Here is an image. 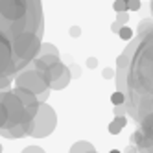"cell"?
<instances>
[{
  "label": "cell",
  "instance_id": "cell-1",
  "mask_svg": "<svg viewBox=\"0 0 153 153\" xmlns=\"http://www.w3.org/2000/svg\"><path fill=\"white\" fill-rule=\"evenodd\" d=\"M41 0H0V76L24 70L42 39Z\"/></svg>",
  "mask_w": 153,
  "mask_h": 153
},
{
  "label": "cell",
  "instance_id": "cell-2",
  "mask_svg": "<svg viewBox=\"0 0 153 153\" xmlns=\"http://www.w3.org/2000/svg\"><path fill=\"white\" fill-rule=\"evenodd\" d=\"M56 124H57V118H56L53 109L46 102L39 103L35 116L31 118L26 126V135L35 137V138H45L56 129Z\"/></svg>",
  "mask_w": 153,
  "mask_h": 153
},
{
  "label": "cell",
  "instance_id": "cell-3",
  "mask_svg": "<svg viewBox=\"0 0 153 153\" xmlns=\"http://www.w3.org/2000/svg\"><path fill=\"white\" fill-rule=\"evenodd\" d=\"M15 85L20 87V89H26L30 92H33L35 96L48 89V81L45 78V72H39L35 68L33 70H20V74L15 79Z\"/></svg>",
  "mask_w": 153,
  "mask_h": 153
},
{
  "label": "cell",
  "instance_id": "cell-4",
  "mask_svg": "<svg viewBox=\"0 0 153 153\" xmlns=\"http://www.w3.org/2000/svg\"><path fill=\"white\" fill-rule=\"evenodd\" d=\"M0 102H2L6 113H7L6 129H9V127H13L15 124L20 122V118L24 114V105L20 103V100L13 94V91H0Z\"/></svg>",
  "mask_w": 153,
  "mask_h": 153
},
{
  "label": "cell",
  "instance_id": "cell-5",
  "mask_svg": "<svg viewBox=\"0 0 153 153\" xmlns=\"http://www.w3.org/2000/svg\"><path fill=\"white\" fill-rule=\"evenodd\" d=\"M45 78L48 81V89H56V91H63L70 81V72L68 67H65L61 61L52 63L50 67H46L45 70Z\"/></svg>",
  "mask_w": 153,
  "mask_h": 153
},
{
  "label": "cell",
  "instance_id": "cell-6",
  "mask_svg": "<svg viewBox=\"0 0 153 153\" xmlns=\"http://www.w3.org/2000/svg\"><path fill=\"white\" fill-rule=\"evenodd\" d=\"M13 94L19 98V100H20V103H22L24 107H26V105H33V103H39L33 92H30V91H26V89H20V87L13 89Z\"/></svg>",
  "mask_w": 153,
  "mask_h": 153
},
{
  "label": "cell",
  "instance_id": "cell-7",
  "mask_svg": "<svg viewBox=\"0 0 153 153\" xmlns=\"http://www.w3.org/2000/svg\"><path fill=\"white\" fill-rule=\"evenodd\" d=\"M126 126H127V118L126 116H116L113 122L109 124V133H111V135H118Z\"/></svg>",
  "mask_w": 153,
  "mask_h": 153
},
{
  "label": "cell",
  "instance_id": "cell-8",
  "mask_svg": "<svg viewBox=\"0 0 153 153\" xmlns=\"http://www.w3.org/2000/svg\"><path fill=\"white\" fill-rule=\"evenodd\" d=\"M94 146L91 144V142H87V140H79V142H76V144L70 148V153H87L89 149H92Z\"/></svg>",
  "mask_w": 153,
  "mask_h": 153
},
{
  "label": "cell",
  "instance_id": "cell-9",
  "mask_svg": "<svg viewBox=\"0 0 153 153\" xmlns=\"http://www.w3.org/2000/svg\"><path fill=\"white\" fill-rule=\"evenodd\" d=\"M127 19H129L127 11H122V13H118V19H116V22H113L111 30L114 31V33H118V30L122 28V26H126V22H127Z\"/></svg>",
  "mask_w": 153,
  "mask_h": 153
},
{
  "label": "cell",
  "instance_id": "cell-10",
  "mask_svg": "<svg viewBox=\"0 0 153 153\" xmlns=\"http://www.w3.org/2000/svg\"><path fill=\"white\" fill-rule=\"evenodd\" d=\"M148 135H144L142 133V129H138V131H135L133 135H131V146H135L137 144V148L142 144V142H144V138H146Z\"/></svg>",
  "mask_w": 153,
  "mask_h": 153
},
{
  "label": "cell",
  "instance_id": "cell-11",
  "mask_svg": "<svg viewBox=\"0 0 153 153\" xmlns=\"http://www.w3.org/2000/svg\"><path fill=\"white\" fill-rule=\"evenodd\" d=\"M118 35L122 37L124 41H129L131 37H133V30H131V28H127V26H122V28L118 30Z\"/></svg>",
  "mask_w": 153,
  "mask_h": 153
},
{
  "label": "cell",
  "instance_id": "cell-12",
  "mask_svg": "<svg viewBox=\"0 0 153 153\" xmlns=\"http://www.w3.org/2000/svg\"><path fill=\"white\" fill-rule=\"evenodd\" d=\"M113 9L116 13H122V11H127V0H116L113 4Z\"/></svg>",
  "mask_w": 153,
  "mask_h": 153
},
{
  "label": "cell",
  "instance_id": "cell-13",
  "mask_svg": "<svg viewBox=\"0 0 153 153\" xmlns=\"http://www.w3.org/2000/svg\"><path fill=\"white\" fill-rule=\"evenodd\" d=\"M111 102H113L114 105L124 103V102H126V100H124V94L120 92V91H118V92H113V94H111Z\"/></svg>",
  "mask_w": 153,
  "mask_h": 153
},
{
  "label": "cell",
  "instance_id": "cell-14",
  "mask_svg": "<svg viewBox=\"0 0 153 153\" xmlns=\"http://www.w3.org/2000/svg\"><path fill=\"white\" fill-rule=\"evenodd\" d=\"M140 9V0H127V11H138Z\"/></svg>",
  "mask_w": 153,
  "mask_h": 153
},
{
  "label": "cell",
  "instance_id": "cell-15",
  "mask_svg": "<svg viewBox=\"0 0 153 153\" xmlns=\"http://www.w3.org/2000/svg\"><path fill=\"white\" fill-rule=\"evenodd\" d=\"M138 30H140V33H146V31H149V30H151V20H149V19H148V20H142L140 26H138Z\"/></svg>",
  "mask_w": 153,
  "mask_h": 153
},
{
  "label": "cell",
  "instance_id": "cell-16",
  "mask_svg": "<svg viewBox=\"0 0 153 153\" xmlns=\"http://www.w3.org/2000/svg\"><path fill=\"white\" fill-rule=\"evenodd\" d=\"M22 153H45V149L39 148V146H26L22 149Z\"/></svg>",
  "mask_w": 153,
  "mask_h": 153
},
{
  "label": "cell",
  "instance_id": "cell-17",
  "mask_svg": "<svg viewBox=\"0 0 153 153\" xmlns=\"http://www.w3.org/2000/svg\"><path fill=\"white\" fill-rule=\"evenodd\" d=\"M68 72H70V78H79L81 76V68L76 67V65H72V67L68 68Z\"/></svg>",
  "mask_w": 153,
  "mask_h": 153
},
{
  "label": "cell",
  "instance_id": "cell-18",
  "mask_svg": "<svg viewBox=\"0 0 153 153\" xmlns=\"http://www.w3.org/2000/svg\"><path fill=\"white\" fill-rule=\"evenodd\" d=\"M48 94H50V89H46V91H42L41 94H37V96H35L37 102H39V103H45V102L48 100Z\"/></svg>",
  "mask_w": 153,
  "mask_h": 153
},
{
  "label": "cell",
  "instance_id": "cell-19",
  "mask_svg": "<svg viewBox=\"0 0 153 153\" xmlns=\"http://www.w3.org/2000/svg\"><path fill=\"white\" fill-rule=\"evenodd\" d=\"M126 105L124 103H120V105H114V114L116 116H126Z\"/></svg>",
  "mask_w": 153,
  "mask_h": 153
},
{
  "label": "cell",
  "instance_id": "cell-20",
  "mask_svg": "<svg viewBox=\"0 0 153 153\" xmlns=\"http://www.w3.org/2000/svg\"><path fill=\"white\" fill-rule=\"evenodd\" d=\"M102 76H103L105 79H111V78H114V70H113V68H105V70L102 72Z\"/></svg>",
  "mask_w": 153,
  "mask_h": 153
},
{
  "label": "cell",
  "instance_id": "cell-21",
  "mask_svg": "<svg viewBox=\"0 0 153 153\" xmlns=\"http://www.w3.org/2000/svg\"><path fill=\"white\" fill-rule=\"evenodd\" d=\"M79 33H81L79 26H72V28H70V35H72V37H79Z\"/></svg>",
  "mask_w": 153,
  "mask_h": 153
},
{
  "label": "cell",
  "instance_id": "cell-22",
  "mask_svg": "<svg viewBox=\"0 0 153 153\" xmlns=\"http://www.w3.org/2000/svg\"><path fill=\"white\" fill-rule=\"evenodd\" d=\"M96 65H98V59H96V57H89V59H87V67H91V68H94Z\"/></svg>",
  "mask_w": 153,
  "mask_h": 153
},
{
  "label": "cell",
  "instance_id": "cell-23",
  "mask_svg": "<svg viewBox=\"0 0 153 153\" xmlns=\"http://www.w3.org/2000/svg\"><path fill=\"white\" fill-rule=\"evenodd\" d=\"M124 153H138V151H137V148H135V146H127V148L124 149Z\"/></svg>",
  "mask_w": 153,
  "mask_h": 153
},
{
  "label": "cell",
  "instance_id": "cell-24",
  "mask_svg": "<svg viewBox=\"0 0 153 153\" xmlns=\"http://www.w3.org/2000/svg\"><path fill=\"white\" fill-rule=\"evenodd\" d=\"M109 153H120L118 149H111V151H109Z\"/></svg>",
  "mask_w": 153,
  "mask_h": 153
},
{
  "label": "cell",
  "instance_id": "cell-25",
  "mask_svg": "<svg viewBox=\"0 0 153 153\" xmlns=\"http://www.w3.org/2000/svg\"><path fill=\"white\" fill-rule=\"evenodd\" d=\"M87 153H96V149L92 148V149H89V151H87Z\"/></svg>",
  "mask_w": 153,
  "mask_h": 153
},
{
  "label": "cell",
  "instance_id": "cell-26",
  "mask_svg": "<svg viewBox=\"0 0 153 153\" xmlns=\"http://www.w3.org/2000/svg\"><path fill=\"white\" fill-rule=\"evenodd\" d=\"M0 153H2V146H0Z\"/></svg>",
  "mask_w": 153,
  "mask_h": 153
}]
</instances>
